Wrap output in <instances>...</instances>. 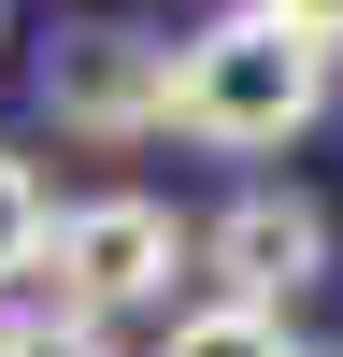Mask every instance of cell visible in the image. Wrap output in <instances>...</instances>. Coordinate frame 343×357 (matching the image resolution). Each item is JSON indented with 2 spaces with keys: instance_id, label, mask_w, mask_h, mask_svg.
<instances>
[{
  "instance_id": "6da1fadb",
  "label": "cell",
  "mask_w": 343,
  "mask_h": 357,
  "mask_svg": "<svg viewBox=\"0 0 343 357\" xmlns=\"http://www.w3.org/2000/svg\"><path fill=\"white\" fill-rule=\"evenodd\" d=\"M314 114H329V43H300V29L257 15V0H229V15H200L186 43H172V129L215 143V158H272Z\"/></svg>"
},
{
  "instance_id": "7a4b0ae2",
  "label": "cell",
  "mask_w": 343,
  "mask_h": 357,
  "mask_svg": "<svg viewBox=\"0 0 343 357\" xmlns=\"http://www.w3.org/2000/svg\"><path fill=\"white\" fill-rule=\"evenodd\" d=\"M172 272H200V229L172 215V200H143V186H114V200H57V229H43V301L86 314V329L158 314Z\"/></svg>"
},
{
  "instance_id": "3957f363",
  "label": "cell",
  "mask_w": 343,
  "mask_h": 357,
  "mask_svg": "<svg viewBox=\"0 0 343 357\" xmlns=\"http://www.w3.org/2000/svg\"><path fill=\"white\" fill-rule=\"evenodd\" d=\"M29 86H43V114L72 143H158L172 129V29H143V15H57L43 57H29Z\"/></svg>"
},
{
  "instance_id": "277c9868",
  "label": "cell",
  "mask_w": 343,
  "mask_h": 357,
  "mask_svg": "<svg viewBox=\"0 0 343 357\" xmlns=\"http://www.w3.org/2000/svg\"><path fill=\"white\" fill-rule=\"evenodd\" d=\"M200 272H215V301H243V314L314 301V286H329V200H300V186H243L215 229H200Z\"/></svg>"
},
{
  "instance_id": "5b68a950",
  "label": "cell",
  "mask_w": 343,
  "mask_h": 357,
  "mask_svg": "<svg viewBox=\"0 0 343 357\" xmlns=\"http://www.w3.org/2000/svg\"><path fill=\"white\" fill-rule=\"evenodd\" d=\"M158 357H300V343H286V314H243V301H186Z\"/></svg>"
},
{
  "instance_id": "8992f818",
  "label": "cell",
  "mask_w": 343,
  "mask_h": 357,
  "mask_svg": "<svg viewBox=\"0 0 343 357\" xmlns=\"http://www.w3.org/2000/svg\"><path fill=\"white\" fill-rule=\"evenodd\" d=\"M43 229H57V200H43V172L0 143V286H29L43 272Z\"/></svg>"
},
{
  "instance_id": "52a82bcc",
  "label": "cell",
  "mask_w": 343,
  "mask_h": 357,
  "mask_svg": "<svg viewBox=\"0 0 343 357\" xmlns=\"http://www.w3.org/2000/svg\"><path fill=\"white\" fill-rule=\"evenodd\" d=\"M0 357H114V329H86V314H57V301H15L0 314Z\"/></svg>"
},
{
  "instance_id": "ba28073f",
  "label": "cell",
  "mask_w": 343,
  "mask_h": 357,
  "mask_svg": "<svg viewBox=\"0 0 343 357\" xmlns=\"http://www.w3.org/2000/svg\"><path fill=\"white\" fill-rule=\"evenodd\" d=\"M257 15H286L300 43H329V57H343V0H257Z\"/></svg>"
},
{
  "instance_id": "9c48e42d",
  "label": "cell",
  "mask_w": 343,
  "mask_h": 357,
  "mask_svg": "<svg viewBox=\"0 0 343 357\" xmlns=\"http://www.w3.org/2000/svg\"><path fill=\"white\" fill-rule=\"evenodd\" d=\"M0 29H15V0H0Z\"/></svg>"
},
{
  "instance_id": "30bf717a",
  "label": "cell",
  "mask_w": 343,
  "mask_h": 357,
  "mask_svg": "<svg viewBox=\"0 0 343 357\" xmlns=\"http://www.w3.org/2000/svg\"><path fill=\"white\" fill-rule=\"evenodd\" d=\"M329 357H343V343H329Z\"/></svg>"
}]
</instances>
